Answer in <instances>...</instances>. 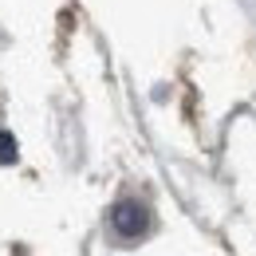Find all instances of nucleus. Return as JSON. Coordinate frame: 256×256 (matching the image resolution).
Returning a JSON list of instances; mask_svg holds the SVG:
<instances>
[{
    "instance_id": "2",
    "label": "nucleus",
    "mask_w": 256,
    "mask_h": 256,
    "mask_svg": "<svg viewBox=\"0 0 256 256\" xmlns=\"http://www.w3.org/2000/svg\"><path fill=\"white\" fill-rule=\"evenodd\" d=\"M16 162V138L0 130V166H12Z\"/></svg>"
},
{
    "instance_id": "1",
    "label": "nucleus",
    "mask_w": 256,
    "mask_h": 256,
    "mask_svg": "<svg viewBox=\"0 0 256 256\" xmlns=\"http://www.w3.org/2000/svg\"><path fill=\"white\" fill-rule=\"evenodd\" d=\"M110 228H114L122 240H138V236H146V228H150V213H146V205H142V201H118V205L110 209Z\"/></svg>"
}]
</instances>
